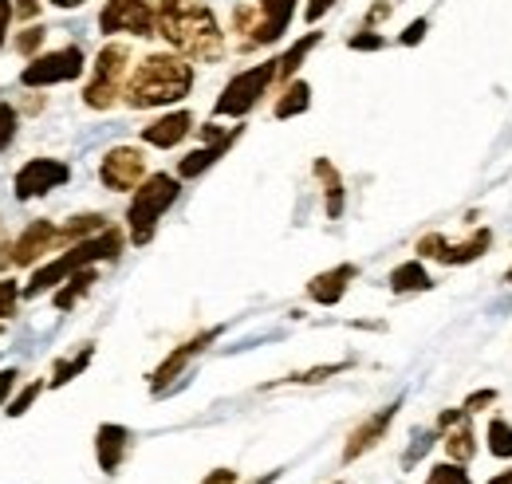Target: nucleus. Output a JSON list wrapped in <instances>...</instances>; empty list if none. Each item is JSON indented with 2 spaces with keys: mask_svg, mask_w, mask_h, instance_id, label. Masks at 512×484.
I'll return each instance as SVG.
<instances>
[{
  "mask_svg": "<svg viewBox=\"0 0 512 484\" xmlns=\"http://www.w3.org/2000/svg\"><path fill=\"white\" fill-rule=\"evenodd\" d=\"M154 16H158V36L170 44V52L193 63L225 60L229 44L209 0H154Z\"/></svg>",
  "mask_w": 512,
  "mask_h": 484,
  "instance_id": "1",
  "label": "nucleus"
},
{
  "mask_svg": "<svg viewBox=\"0 0 512 484\" xmlns=\"http://www.w3.org/2000/svg\"><path fill=\"white\" fill-rule=\"evenodd\" d=\"M193 60L178 52H150L127 75L123 87V103L130 111H154V107H174L193 91Z\"/></svg>",
  "mask_w": 512,
  "mask_h": 484,
  "instance_id": "2",
  "label": "nucleus"
},
{
  "mask_svg": "<svg viewBox=\"0 0 512 484\" xmlns=\"http://www.w3.org/2000/svg\"><path fill=\"white\" fill-rule=\"evenodd\" d=\"M123 248H127V233L115 229V225H107L103 233H95V237H87V241L67 244L56 260H48V264H40V268L32 272V280L24 284V300H36V296H44V292H56L67 276H75L79 268H95V264H103V260H107V264L119 260Z\"/></svg>",
  "mask_w": 512,
  "mask_h": 484,
  "instance_id": "3",
  "label": "nucleus"
},
{
  "mask_svg": "<svg viewBox=\"0 0 512 484\" xmlns=\"http://www.w3.org/2000/svg\"><path fill=\"white\" fill-rule=\"evenodd\" d=\"M178 197H182V178L178 174H146V182L130 193L127 241L134 248H146L158 237V225L178 205Z\"/></svg>",
  "mask_w": 512,
  "mask_h": 484,
  "instance_id": "4",
  "label": "nucleus"
},
{
  "mask_svg": "<svg viewBox=\"0 0 512 484\" xmlns=\"http://www.w3.org/2000/svg\"><path fill=\"white\" fill-rule=\"evenodd\" d=\"M300 0H249L233 8V32H237V48L256 52V48H272L284 40V32L292 28Z\"/></svg>",
  "mask_w": 512,
  "mask_h": 484,
  "instance_id": "5",
  "label": "nucleus"
},
{
  "mask_svg": "<svg viewBox=\"0 0 512 484\" xmlns=\"http://www.w3.org/2000/svg\"><path fill=\"white\" fill-rule=\"evenodd\" d=\"M272 87H276V60L253 63V67L237 71V75L221 87V95H217V103H213V119L245 122L256 107L264 103V95H268Z\"/></svg>",
  "mask_w": 512,
  "mask_h": 484,
  "instance_id": "6",
  "label": "nucleus"
},
{
  "mask_svg": "<svg viewBox=\"0 0 512 484\" xmlns=\"http://www.w3.org/2000/svg\"><path fill=\"white\" fill-rule=\"evenodd\" d=\"M127 63H130V48L127 44H103L99 56L91 63V79L83 87V107L87 111H111L119 107L123 99V87H127Z\"/></svg>",
  "mask_w": 512,
  "mask_h": 484,
  "instance_id": "7",
  "label": "nucleus"
},
{
  "mask_svg": "<svg viewBox=\"0 0 512 484\" xmlns=\"http://www.w3.org/2000/svg\"><path fill=\"white\" fill-rule=\"evenodd\" d=\"M493 241H497L493 229H489V225H477L465 241H446L442 233H426V237H418L414 252H418V260H434V264H442V268H465V264L485 260Z\"/></svg>",
  "mask_w": 512,
  "mask_h": 484,
  "instance_id": "8",
  "label": "nucleus"
},
{
  "mask_svg": "<svg viewBox=\"0 0 512 484\" xmlns=\"http://www.w3.org/2000/svg\"><path fill=\"white\" fill-rule=\"evenodd\" d=\"M87 71V56L79 44H67V48H56V52H40L24 63L20 71V87H56V83H75L79 75Z\"/></svg>",
  "mask_w": 512,
  "mask_h": 484,
  "instance_id": "9",
  "label": "nucleus"
},
{
  "mask_svg": "<svg viewBox=\"0 0 512 484\" xmlns=\"http://www.w3.org/2000/svg\"><path fill=\"white\" fill-rule=\"evenodd\" d=\"M221 335H225V327H205V331L190 335L186 343H178V347H174V351H170L162 363L146 374L150 394H158V398H162L166 390H174V386H178V378H182V374L193 366V359H201V355H205V351H209V347H213Z\"/></svg>",
  "mask_w": 512,
  "mask_h": 484,
  "instance_id": "10",
  "label": "nucleus"
},
{
  "mask_svg": "<svg viewBox=\"0 0 512 484\" xmlns=\"http://www.w3.org/2000/svg\"><path fill=\"white\" fill-rule=\"evenodd\" d=\"M56 248H64L56 221H44V217L40 221H28L20 237H12V241L0 248V272H8V268H36Z\"/></svg>",
  "mask_w": 512,
  "mask_h": 484,
  "instance_id": "11",
  "label": "nucleus"
},
{
  "mask_svg": "<svg viewBox=\"0 0 512 484\" xmlns=\"http://www.w3.org/2000/svg\"><path fill=\"white\" fill-rule=\"evenodd\" d=\"M99 32L103 36H138V40L158 36L154 0H107L99 12Z\"/></svg>",
  "mask_w": 512,
  "mask_h": 484,
  "instance_id": "12",
  "label": "nucleus"
},
{
  "mask_svg": "<svg viewBox=\"0 0 512 484\" xmlns=\"http://www.w3.org/2000/svg\"><path fill=\"white\" fill-rule=\"evenodd\" d=\"M67 182H71V166L64 158H28L12 178V193L16 201H36V197L64 189Z\"/></svg>",
  "mask_w": 512,
  "mask_h": 484,
  "instance_id": "13",
  "label": "nucleus"
},
{
  "mask_svg": "<svg viewBox=\"0 0 512 484\" xmlns=\"http://www.w3.org/2000/svg\"><path fill=\"white\" fill-rule=\"evenodd\" d=\"M99 182L111 193H134L146 182V154L138 146H111L99 162Z\"/></svg>",
  "mask_w": 512,
  "mask_h": 484,
  "instance_id": "14",
  "label": "nucleus"
},
{
  "mask_svg": "<svg viewBox=\"0 0 512 484\" xmlns=\"http://www.w3.org/2000/svg\"><path fill=\"white\" fill-rule=\"evenodd\" d=\"M398 410H402V398H394L390 406L375 410L371 418H363V422L347 433V445H343L339 461H343V465H355L359 457H367L371 449H379L386 441V433H390V425H394V418H398Z\"/></svg>",
  "mask_w": 512,
  "mask_h": 484,
  "instance_id": "15",
  "label": "nucleus"
},
{
  "mask_svg": "<svg viewBox=\"0 0 512 484\" xmlns=\"http://www.w3.org/2000/svg\"><path fill=\"white\" fill-rule=\"evenodd\" d=\"M130 449H134V433H130L127 425L103 422L95 429V465H99V473L115 477L127 465Z\"/></svg>",
  "mask_w": 512,
  "mask_h": 484,
  "instance_id": "16",
  "label": "nucleus"
},
{
  "mask_svg": "<svg viewBox=\"0 0 512 484\" xmlns=\"http://www.w3.org/2000/svg\"><path fill=\"white\" fill-rule=\"evenodd\" d=\"M355 280H359V264L343 260V264H335V268H327V272H316V276L304 284V296L312 303H320V307H339Z\"/></svg>",
  "mask_w": 512,
  "mask_h": 484,
  "instance_id": "17",
  "label": "nucleus"
},
{
  "mask_svg": "<svg viewBox=\"0 0 512 484\" xmlns=\"http://www.w3.org/2000/svg\"><path fill=\"white\" fill-rule=\"evenodd\" d=\"M193 130V111H166V115H158L154 122H146L142 126V142L146 146H154V150H178L186 138H190Z\"/></svg>",
  "mask_w": 512,
  "mask_h": 484,
  "instance_id": "18",
  "label": "nucleus"
},
{
  "mask_svg": "<svg viewBox=\"0 0 512 484\" xmlns=\"http://www.w3.org/2000/svg\"><path fill=\"white\" fill-rule=\"evenodd\" d=\"M241 134H245V122H241L229 138H221V142H201V146L190 150L186 158H178V178H182V182H197L201 174H209V170H213V166L241 142Z\"/></svg>",
  "mask_w": 512,
  "mask_h": 484,
  "instance_id": "19",
  "label": "nucleus"
},
{
  "mask_svg": "<svg viewBox=\"0 0 512 484\" xmlns=\"http://www.w3.org/2000/svg\"><path fill=\"white\" fill-rule=\"evenodd\" d=\"M312 174H316V182H320V189H323V213H327V221H339L343 209H347V185H343V174L335 170L331 158H316V162H312Z\"/></svg>",
  "mask_w": 512,
  "mask_h": 484,
  "instance_id": "20",
  "label": "nucleus"
},
{
  "mask_svg": "<svg viewBox=\"0 0 512 484\" xmlns=\"http://www.w3.org/2000/svg\"><path fill=\"white\" fill-rule=\"evenodd\" d=\"M386 284H390V292L394 296H418V292H434V276H430V268H426V260H402L398 268H390V276H386Z\"/></svg>",
  "mask_w": 512,
  "mask_h": 484,
  "instance_id": "21",
  "label": "nucleus"
},
{
  "mask_svg": "<svg viewBox=\"0 0 512 484\" xmlns=\"http://www.w3.org/2000/svg\"><path fill=\"white\" fill-rule=\"evenodd\" d=\"M312 111V83L308 79H292L280 87L276 103H272V119L276 122H288V119H300Z\"/></svg>",
  "mask_w": 512,
  "mask_h": 484,
  "instance_id": "22",
  "label": "nucleus"
},
{
  "mask_svg": "<svg viewBox=\"0 0 512 484\" xmlns=\"http://www.w3.org/2000/svg\"><path fill=\"white\" fill-rule=\"evenodd\" d=\"M320 44H323V32H308V36H300L284 56H276V87L292 83V79H296V71L304 67V60H308Z\"/></svg>",
  "mask_w": 512,
  "mask_h": 484,
  "instance_id": "23",
  "label": "nucleus"
},
{
  "mask_svg": "<svg viewBox=\"0 0 512 484\" xmlns=\"http://www.w3.org/2000/svg\"><path fill=\"white\" fill-rule=\"evenodd\" d=\"M442 449H446V461H457V465H469V461L481 453L477 433H473L469 418H465V422H457V425H449L446 433H442Z\"/></svg>",
  "mask_w": 512,
  "mask_h": 484,
  "instance_id": "24",
  "label": "nucleus"
},
{
  "mask_svg": "<svg viewBox=\"0 0 512 484\" xmlns=\"http://www.w3.org/2000/svg\"><path fill=\"white\" fill-rule=\"evenodd\" d=\"M95 284H99V272H95V268H79L75 276H67L64 284L52 292V307H56V311H71Z\"/></svg>",
  "mask_w": 512,
  "mask_h": 484,
  "instance_id": "25",
  "label": "nucleus"
},
{
  "mask_svg": "<svg viewBox=\"0 0 512 484\" xmlns=\"http://www.w3.org/2000/svg\"><path fill=\"white\" fill-rule=\"evenodd\" d=\"M347 370H355V359H343V363H323V366H308V370H296V374H288V378H276V382H268L264 390H276V386H320L327 378H339V374H347Z\"/></svg>",
  "mask_w": 512,
  "mask_h": 484,
  "instance_id": "26",
  "label": "nucleus"
},
{
  "mask_svg": "<svg viewBox=\"0 0 512 484\" xmlns=\"http://www.w3.org/2000/svg\"><path fill=\"white\" fill-rule=\"evenodd\" d=\"M95 359V343H83L75 355H64V359H56L52 363V378H48V390H64L67 382H75L87 366Z\"/></svg>",
  "mask_w": 512,
  "mask_h": 484,
  "instance_id": "27",
  "label": "nucleus"
},
{
  "mask_svg": "<svg viewBox=\"0 0 512 484\" xmlns=\"http://www.w3.org/2000/svg\"><path fill=\"white\" fill-rule=\"evenodd\" d=\"M107 229V213H75V217H67L64 225H60V244H79L87 241V237H95V233H103Z\"/></svg>",
  "mask_w": 512,
  "mask_h": 484,
  "instance_id": "28",
  "label": "nucleus"
},
{
  "mask_svg": "<svg viewBox=\"0 0 512 484\" xmlns=\"http://www.w3.org/2000/svg\"><path fill=\"white\" fill-rule=\"evenodd\" d=\"M485 445H489V453L497 457V461H512V422L509 418H489L485 425Z\"/></svg>",
  "mask_w": 512,
  "mask_h": 484,
  "instance_id": "29",
  "label": "nucleus"
},
{
  "mask_svg": "<svg viewBox=\"0 0 512 484\" xmlns=\"http://www.w3.org/2000/svg\"><path fill=\"white\" fill-rule=\"evenodd\" d=\"M438 441H442L438 425H434V429H414V437H410V445H406V453H402V469H414Z\"/></svg>",
  "mask_w": 512,
  "mask_h": 484,
  "instance_id": "30",
  "label": "nucleus"
},
{
  "mask_svg": "<svg viewBox=\"0 0 512 484\" xmlns=\"http://www.w3.org/2000/svg\"><path fill=\"white\" fill-rule=\"evenodd\" d=\"M44 40H48V28H40V24H28L24 32H16V36H12V52H20L24 60H32V56H40Z\"/></svg>",
  "mask_w": 512,
  "mask_h": 484,
  "instance_id": "31",
  "label": "nucleus"
},
{
  "mask_svg": "<svg viewBox=\"0 0 512 484\" xmlns=\"http://www.w3.org/2000/svg\"><path fill=\"white\" fill-rule=\"evenodd\" d=\"M44 386H48V382H44V378H36V382H28L24 390H16V394L8 398V406H4V414H8V418H24V414L32 410V402L44 394Z\"/></svg>",
  "mask_w": 512,
  "mask_h": 484,
  "instance_id": "32",
  "label": "nucleus"
},
{
  "mask_svg": "<svg viewBox=\"0 0 512 484\" xmlns=\"http://www.w3.org/2000/svg\"><path fill=\"white\" fill-rule=\"evenodd\" d=\"M426 484H473V477H469V465H457V461H438V465H430Z\"/></svg>",
  "mask_w": 512,
  "mask_h": 484,
  "instance_id": "33",
  "label": "nucleus"
},
{
  "mask_svg": "<svg viewBox=\"0 0 512 484\" xmlns=\"http://www.w3.org/2000/svg\"><path fill=\"white\" fill-rule=\"evenodd\" d=\"M501 402V390L497 386H481V390H473L465 402H461V410L473 418V414H485V410H493Z\"/></svg>",
  "mask_w": 512,
  "mask_h": 484,
  "instance_id": "34",
  "label": "nucleus"
},
{
  "mask_svg": "<svg viewBox=\"0 0 512 484\" xmlns=\"http://www.w3.org/2000/svg\"><path fill=\"white\" fill-rule=\"evenodd\" d=\"M386 44L390 40H386L383 32H375V28H359L355 36H347V48L351 52H383Z\"/></svg>",
  "mask_w": 512,
  "mask_h": 484,
  "instance_id": "35",
  "label": "nucleus"
},
{
  "mask_svg": "<svg viewBox=\"0 0 512 484\" xmlns=\"http://www.w3.org/2000/svg\"><path fill=\"white\" fill-rule=\"evenodd\" d=\"M20 300H24V288H16V280H0V323L16 315Z\"/></svg>",
  "mask_w": 512,
  "mask_h": 484,
  "instance_id": "36",
  "label": "nucleus"
},
{
  "mask_svg": "<svg viewBox=\"0 0 512 484\" xmlns=\"http://www.w3.org/2000/svg\"><path fill=\"white\" fill-rule=\"evenodd\" d=\"M426 36H430V20H426V16H418V20H410V24L398 32V48H418Z\"/></svg>",
  "mask_w": 512,
  "mask_h": 484,
  "instance_id": "37",
  "label": "nucleus"
},
{
  "mask_svg": "<svg viewBox=\"0 0 512 484\" xmlns=\"http://www.w3.org/2000/svg\"><path fill=\"white\" fill-rule=\"evenodd\" d=\"M16 126H20V111H12L8 103H0V154L16 142Z\"/></svg>",
  "mask_w": 512,
  "mask_h": 484,
  "instance_id": "38",
  "label": "nucleus"
},
{
  "mask_svg": "<svg viewBox=\"0 0 512 484\" xmlns=\"http://www.w3.org/2000/svg\"><path fill=\"white\" fill-rule=\"evenodd\" d=\"M390 12H394V4H390V0H375V4L367 8V16H363V28H375V32H379V24H383Z\"/></svg>",
  "mask_w": 512,
  "mask_h": 484,
  "instance_id": "39",
  "label": "nucleus"
},
{
  "mask_svg": "<svg viewBox=\"0 0 512 484\" xmlns=\"http://www.w3.org/2000/svg\"><path fill=\"white\" fill-rule=\"evenodd\" d=\"M335 4H339V0H308V4H304V20H308V24H320Z\"/></svg>",
  "mask_w": 512,
  "mask_h": 484,
  "instance_id": "40",
  "label": "nucleus"
},
{
  "mask_svg": "<svg viewBox=\"0 0 512 484\" xmlns=\"http://www.w3.org/2000/svg\"><path fill=\"white\" fill-rule=\"evenodd\" d=\"M16 378H20L16 366H12V370H0V406H8V398H12V390H16Z\"/></svg>",
  "mask_w": 512,
  "mask_h": 484,
  "instance_id": "41",
  "label": "nucleus"
},
{
  "mask_svg": "<svg viewBox=\"0 0 512 484\" xmlns=\"http://www.w3.org/2000/svg\"><path fill=\"white\" fill-rule=\"evenodd\" d=\"M201 484H241V473L237 469H213L201 477Z\"/></svg>",
  "mask_w": 512,
  "mask_h": 484,
  "instance_id": "42",
  "label": "nucleus"
},
{
  "mask_svg": "<svg viewBox=\"0 0 512 484\" xmlns=\"http://www.w3.org/2000/svg\"><path fill=\"white\" fill-rule=\"evenodd\" d=\"M465 418H469V414H465V410H461V406H449V410H442V414H438V433H446L449 425H457V422H465Z\"/></svg>",
  "mask_w": 512,
  "mask_h": 484,
  "instance_id": "43",
  "label": "nucleus"
},
{
  "mask_svg": "<svg viewBox=\"0 0 512 484\" xmlns=\"http://www.w3.org/2000/svg\"><path fill=\"white\" fill-rule=\"evenodd\" d=\"M40 12V0H16L12 4V16H24V20H32Z\"/></svg>",
  "mask_w": 512,
  "mask_h": 484,
  "instance_id": "44",
  "label": "nucleus"
},
{
  "mask_svg": "<svg viewBox=\"0 0 512 484\" xmlns=\"http://www.w3.org/2000/svg\"><path fill=\"white\" fill-rule=\"evenodd\" d=\"M8 24H12V0H0V48L8 40Z\"/></svg>",
  "mask_w": 512,
  "mask_h": 484,
  "instance_id": "45",
  "label": "nucleus"
},
{
  "mask_svg": "<svg viewBox=\"0 0 512 484\" xmlns=\"http://www.w3.org/2000/svg\"><path fill=\"white\" fill-rule=\"evenodd\" d=\"M485 484H512V469H501V473H493Z\"/></svg>",
  "mask_w": 512,
  "mask_h": 484,
  "instance_id": "46",
  "label": "nucleus"
},
{
  "mask_svg": "<svg viewBox=\"0 0 512 484\" xmlns=\"http://www.w3.org/2000/svg\"><path fill=\"white\" fill-rule=\"evenodd\" d=\"M280 473H284V469H272V473H264V477H256V481H249V484H276Z\"/></svg>",
  "mask_w": 512,
  "mask_h": 484,
  "instance_id": "47",
  "label": "nucleus"
},
{
  "mask_svg": "<svg viewBox=\"0 0 512 484\" xmlns=\"http://www.w3.org/2000/svg\"><path fill=\"white\" fill-rule=\"evenodd\" d=\"M56 8H79V4H87V0H52Z\"/></svg>",
  "mask_w": 512,
  "mask_h": 484,
  "instance_id": "48",
  "label": "nucleus"
},
{
  "mask_svg": "<svg viewBox=\"0 0 512 484\" xmlns=\"http://www.w3.org/2000/svg\"><path fill=\"white\" fill-rule=\"evenodd\" d=\"M505 284L512 288V264H509V272H505Z\"/></svg>",
  "mask_w": 512,
  "mask_h": 484,
  "instance_id": "49",
  "label": "nucleus"
},
{
  "mask_svg": "<svg viewBox=\"0 0 512 484\" xmlns=\"http://www.w3.org/2000/svg\"><path fill=\"white\" fill-rule=\"evenodd\" d=\"M0 103H4V99H0Z\"/></svg>",
  "mask_w": 512,
  "mask_h": 484,
  "instance_id": "50",
  "label": "nucleus"
}]
</instances>
